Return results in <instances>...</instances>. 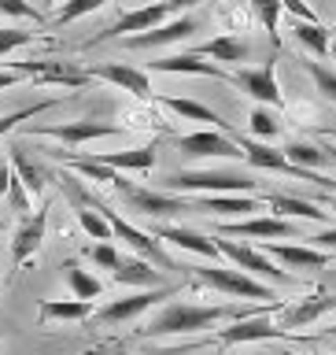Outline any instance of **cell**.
Here are the masks:
<instances>
[{
    "label": "cell",
    "instance_id": "31",
    "mask_svg": "<svg viewBox=\"0 0 336 355\" xmlns=\"http://www.w3.org/2000/svg\"><path fill=\"white\" fill-rule=\"evenodd\" d=\"M63 270H67V285H71V293L78 300H96L100 293H104V282H100L96 274L82 270L78 263H63Z\"/></svg>",
    "mask_w": 336,
    "mask_h": 355
},
{
    "label": "cell",
    "instance_id": "25",
    "mask_svg": "<svg viewBox=\"0 0 336 355\" xmlns=\"http://www.w3.org/2000/svg\"><path fill=\"white\" fill-rule=\"evenodd\" d=\"M266 204H270L277 215L285 218H310V222H329V211H321L318 204H310V200H299V196H285V193H266L263 196Z\"/></svg>",
    "mask_w": 336,
    "mask_h": 355
},
{
    "label": "cell",
    "instance_id": "26",
    "mask_svg": "<svg viewBox=\"0 0 336 355\" xmlns=\"http://www.w3.org/2000/svg\"><path fill=\"white\" fill-rule=\"evenodd\" d=\"M96 159L115 166V171H152L155 166V144H141V148H126V152H100Z\"/></svg>",
    "mask_w": 336,
    "mask_h": 355
},
{
    "label": "cell",
    "instance_id": "35",
    "mask_svg": "<svg viewBox=\"0 0 336 355\" xmlns=\"http://www.w3.org/2000/svg\"><path fill=\"white\" fill-rule=\"evenodd\" d=\"M55 104H63V96L37 100V104H30V107H19V111H11V115H0V137H4V133H11V130L19 126V122H26V119H33V115H41V111H48V107H55Z\"/></svg>",
    "mask_w": 336,
    "mask_h": 355
},
{
    "label": "cell",
    "instance_id": "5",
    "mask_svg": "<svg viewBox=\"0 0 336 355\" xmlns=\"http://www.w3.org/2000/svg\"><path fill=\"white\" fill-rule=\"evenodd\" d=\"M122 196H126V204L133 211H141V215H152V218H177V215H188V211H196L193 207V200H182V193H152V189H137V185H130L126 178L115 185Z\"/></svg>",
    "mask_w": 336,
    "mask_h": 355
},
{
    "label": "cell",
    "instance_id": "17",
    "mask_svg": "<svg viewBox=\"0 0 336 355\" xmlns=\"http://www.w3.org/2000/svg\"><path fill=\"white\" fill-rule=\"evenodd\" d=\"M15 71L30 74L33 82H41V85H67V89H78V85L89 82V71H74L71 63H48V60L15 63Z\"/></svg>",
    "mask_w": 336,
    "mask_h": 355
},
{
    "label": "cell",
    "instance_id": "2",
    "mask_svg": "<svg viewBox=\"0 0 336 355\" xmlns=\"http://www.w3.org/2000/svg\"><path fill=\"white\" fill-rule=\"evenodd\" d=\"M259 185L251 174H240V171H177V174H166L163 189L166 193H251Z\"/></svg>",
    "mask_w": 336,
    "mask_h": 355
},
{
    "label": "cell",
    "instance_id": "38",
    "mask_svg": "<svg viewBox=\"0 0 336 355\" xmlns=\"http://www.w3.org/2000/svg\"><path fill=\"white\" fill-rule=\"evenodd\" d=\"M303 71L310 74V82L318 85V93H326L329 100H336V71H329V67L318 63V60H307Z\"/></svg>",
    "mask_w": 336,
    "mask_h": 355
},
{
    "label": "cell",
    "instance_id": "8",
    "mask_svg": "<svg viewBox=\"0 0 336 355\" xmlns=\"http://www.w3.org/2000/svg\"><path fill=\"white\" fill-rule=\"evenodd\" d=\"M30 133H37V137H52V141H63L78 148V144L85 141H100V137H118V133H126L118 126V122H96V119H82V122H63V126H30Z\"/></svg>",
    "mask_w": 336,
    "mask_h": 355
},
{
    "label": "cell",
    "instance_id": "9",
    "mask_svg": "<svg viewBox=\"0 0 336 355\" xmlns=\"http://www.w3.org/2000/svg\"><path fill=\"white\" fill-rule=\"evenodd\" d=\"M218 248H222V259H229L233 266H240V270L259 274V277H266V282H274V285H285V282H288V274H285V270H277V266L270 263V255L259 252V248H251V244H240V241H218Z\"/></svg>",
    "mask_w": 336,
    "mask_h": 355
},
{
    "label": "cell",
    "instance_id": "12",
    "mask_svg": "<svg viewBox=\"0 0 336 355\" xmlns=\"http://www.w3.org/2000/svg\"><path fill=\"white\" fill-rule=\"evenodd\" d=\"M288 337L285 326H274L263 315H248V318H233L226 329L215 333L218 344H251V340H281Z\"/></svg>",
    "mask_w": 336,
    "mask_h": 355
},
{
    "label": "cell",
    "instance_id": "45",
    "mask_svg": "<svg viewBox=\"0 0 336 355\" xmlns=\"http://www.w3.org/2000/svg\"><path fill=\"white\" fill-rule=\"evenodd\" d=\"M22 82V71H0V89H11Z\"/></svg>",
    "mask_w": 336,
    "mask_h": 355
},
{
    "label": "cell",
    "instance_id": "40",
    "mask_svg": "<svg viewBox=\"0 0 336 355\" xmlns=\"http://www.w3.org/2000/svg\"><path fill=\"white\" fill-rule=\"evenodd\" d=\"M0 11L11 19H30V22H44V15L33 4H26V0H0Z\"/></svg>",
    "mask_w": 336,
    "mask_h": 355
},
{
    "label": "cell",
    "instance_id": "10",
    "mask_svg": "<svg viewBox=\"0 0 336 355\" xmlns=\"http://www.w3.org/2000/svg\"><path fill=\"white\" fill-rule=\"evenodd\" d=\"M218 237H255V241H281L296 237L292 222L285 215H259V218H240V222H222Z\"/></svg>",
    "mask_w": 336,
    "mask_h": 355
},
{
    "label": "cell",
    "instance_id": "42",
    "mask_svg": "<svg viewBox=\"0 0 336 355\" xmlns=\"http://www.w3.org/2000/svg\"><path fill=\"white\" fill-rule=\"evenodd\" d=\"M315 248H333L336 252V230H321V233H315V237H307Z\"/></svg>",
    "mask_w": 336,
    "mask_h": 355
},
{
    "label": "cell",
    "instance_id": "50",
    "mask_svg": "<svg viewBox=\"0 0 336 355\" xmlns=\"http://www.w3.org/2000/svg\"><path fill=\"white\" fill-rule=\"evenodd\" d=\"M329 333H333V337H336V326H329Z\"/></svg>",
    "mask_w": 336,
    "mask_h": 355
},
{
    "label": "cell",
    "instance_id": "36",
    "mask_svg": "<svg viewBox=\"0 0 336 355\" xmlns=\"http://www.w3.org/2000/svg\"><path fill=\"white\" fill-rule=\"evenodd\" d=\"M248 130H251V137H259V141L274 137V133H277V115H274V111H266L263 104H255L248 111Z\"/></svg>",
    "mask_w": 336,
    "mask_h": 355
},
{
    "label": "cell",
    "instance_id": "11",
    "mask_svg": "<svg viewBox=\"0 0 336 355\" xmlns=\"http://www.w3.org/2000/svg\"><path fill=\"white\" fill-rule=\"evenodd\" d=\"M48 204H44L41 211H33V215H26L19 222V230H15V237H11V263L22 266V263H30L33 255H37V248L44 244V230H48Z\"/></svg>",
    "mask_w": 336,
    "mask_h": 355
},
{
    "label": "cell",
    "instance_id": "18",
    "mask_svg": "<svg viewBox=\"0 0 336 355\" xmlns=\"http://www.w3.org/2000/svg\"><path fill=\"white\" fill-rule=\"evenodd\" d=\"M148 67H152V71H163V74H196V78H218V82H233L229 71H222L218 63H207L204 55H196V52L163 55V60H152Z\"/></svg>",
    "mask_w": 336,
    "mask_h": 355
},
{
    "label": "cell",
    "instance_id": "27",
    "mask_svg": "<svg viewBox=\"0 0 336 355\" xmlns=\"http://www.w3.org/2000/svg\"><path fill=\"white\" fill-rule=\"evenodd\" d=\"M159 104H163L166 111H174V115H182V119L211 122L215 130H226V122H222L218 111H211L207 104H200V100H188V96H159Z\"/></svg>",
    "mask_w": 336,
    "mask_h": 355
},
{
    "label": "cell",
    "instance_id": "16",
    "mask_svg": "<svg viewBox=\"0 0 336 355\" xmlns=\"http://www.w3.org/2000/svg\"><path fill=\"white\" fill-rule=\"evenodd\" d=\"M263 252L270 255V259H281L288 270H318V266H326L333 255L326 248H315V244H281V241H263Z\"/></svg>",
    "mask_w": 336,
    "mask_h": 355
},
{
    "label": "cell",
    "instance_id": "30",
    "mask_svg": "<svg viewBox=\"0 0 336 355\" xmlns=\"http://www.w3.org/2000/svg\"><path fill=\"white\" fill-rule=\"evenodd\" d=\"M281 152L288 155V163H296V166H307V171H318V166L333 163V159H329V148H326V144H310V141H288Z\"/></svg>",
    "mask_w": 336,
    "mask_h": 355
},
{
    "label": "cell",
    "instance_id": "48",
    "mask_svg": "<svg viewBox=\"0 0 336 355\" xmlns=\"http://www.w3.org/2000/svg\"><path fill=\"white\" fill-rule=\"evenodd\" d=\"M326 148H329V159L336 163V148H333V144H326Z\"/></svg>",
    "mask_w": 336,
    "mask_h": 355
},
{
    "label": "cell",
    "instance_id": "22",
    "mask_svg": "<svg viewBox=\"0 0 336 355\" xmlns=\"http://www.w3.org/2000/svg\"><path fill=\"white\" fill-rule=\"evenodd\" d=\"M196 211H211V215H248L259 211V200L248 193H204L193 200Z\"/></svg>",
    "mask_w": 336,
    "mask_h": 355
},
{
    "label": "cell",
    "instance_id": "3",
    "mask_svg": "<svg viewBox=\"0 0 336 355\" xmlns=\"http://www.w3.org/2000/svg\"><path fill=\"white\" fill-rule=\"evenodd\" d=\"M188 274L196 277L200 285L207 288H218V293H229V296H244V300H277L270 285H263L259 277H251L248 270H229V266H185Z\"/></svg>",
    "mask_w": 336,
    "mask_h": 355
},
{
    "label": "cell",
    "instance_id": "15",
    "mask_svg": "<svg viewBox=\"0 0 336 355\" xmlns=\"http://www.w3.org/2000/svg\"><path fill=\"white\" fill-rule=\"evenodd\" d=\"M233 85H240L255 104H281V85H277L274 60L263 67H251V71H237L233 74Z\"/></svg>",
    "mask_w": 336,
    "mask_h": 355
},
{
    "label": "cell",
    "instance_id": "41",
    "mask_svg": "<svg viewBox=\"0 0 336 355\" xmlns=\"http://www.w3.org/2000/svg\"><path fill=\"white\" fill-rule=\"evenodd\" d=\"M33 37H37L33 30H0V55L22 49V44H30Z\"/></svg>",
    "mask_w": 336,
    "mask_h": 355
},
{
    "label": "cell",
    "instance_id": "29",
    "mask_svg": "<svg viewBox=\"0 0 336 355\" xmlns=\"http://www.w3.org/2000/svg\"><path fill=\"white\" fill-rule=\"evenodd\" d=\"M63 163L71 166V171H78V174L93 178V182H107V185H118V182H122V174L115 171V166L100 163L96 155H74V152H63Z\"/></svg>",
    "mask_w": 336,
    "mask_h": 355
},
{
    "label": "cell",
    "instance_id": "51",
    "mask_svg": "<svg viewBox=\"0 0 336 355\" xmlns=\"http://www.w3.org/2000/svg\"><path fill=\"white\" fill-rule=\"evenodd\" d=\"M48 4H55V0H48Z\"/></svg>",
    "mask_w": 336,
    "mask_h": 355
},
{
    "label": "cell",
    "instance_id": "46",
    "mask_svg": "<svg viewBox=\"0 0 336 355\" xmlns=\"http://www.w3.org/2000/svg\"><path fill=\"white\" fill-rule=\"evenodd\" d=\"M321 200H326V204H329V207L336 211V193H329V196H321Z\"/></svg>",
    "mask_w": 336,
    "mask_h": 355
},
{
    "label": "cell",
    "instance_id": "1",
    "mask_svg": "<svg viewBox=\"0 0 336 355\" xmlns=\"http://www.w3.org/2000/svg\"><path fill=\"white\" fill-rule=\"evenodd\" d=\"M281 311L277 300H266L263 307H240V304H215V307H204V304H166L159 307L148 326L141 333L144 337H170V333H196V329H211L226 318H248V315H274Z\"/></svg>",
    "mask_w": 336,
    "mask_h": 355
},
{
    "label": "cell",
    "instance_id": "23",
    "mask_svg": "<svg viewBox=\"0 0 336 355\" xmlns=\"http://www.w3.org/2000/svg\"><path fill=\"white\" fill-rule=\"evenodd\" d=\"M96 311H93V300H41V307H37V318H41V326L44 322H85V318H93Z\"/></svg>",
    "mask_w": 336,
    "mask_h": 355
},
{
    "label": "cell",
    "instance_id": "33",
    "mask_svg": "<svg viewBox=\"0 0 336 355\" xmlns=\"http://www.w3.org/2000/svg\"><path fill=\"white\" fill-rule=\"evenodd\" d=\"M11 166H15L19 182L26 185L30 193H41V189H44V174L30 163V155H26V148H22V144H11Z\"/></svg>",
    "mask_w": 336,
    "mask_h": 355
},
{
    "label": "cell",
    "instance_id": "14",
    "mask_svg": "<svg viewBox=\"0 0 336 355\" xmlns=\"http://www.w3.org/2000/svg\"><path fill=\"white\" fill-rule=\"evenodd\" d=\"M170 19V8H166V0H159V4H144V8H133L126 11L118 22H111V26L100 33L96 41H107V37H133V33H144L152 26H159V22Z\"/></svg>",
    "mask_w": 336,
    "mask_h": 355
},
{
    "label": "cell",
    "instance_id": "7",
    "mask_svg": "<svg viewBox=\"0 0 336 355\" xmlns=\"http://www.w3.org/2000/svg\"><path fill=\"white\" fill-rule=\"evenodd\" d=\"M182 285H155V288H141V293L133 296H122V300H111L96 311V322H104V326H118V322H130L144 315V311H152L159 300H170Z\"/></svg>",
    "mask_w": 336,
    "mask_h": 355
},
{
    "label": "cell",
    "instance_id": "44",
    "mask_svg": "<svg viewBox=\"0 0 336 355\" xmlns=\"http://www.w3.org/2000/svg\"><path fill=\"white\" fill-rule=\"evenodd\" d=\"M144 355H204V348H159V352H144Z\"/></svg>",
    "mask_w": 336,
    "mask_h": 355
},
{
    "label": "cell",
    "instance_id": "49",
    "mask_svg": "<svg viewBox=\"0 0 336 355\" xmlns=\"http://www.w3.org/2000/svg\"><path fill=\"white\" fill-rule=\"evenodd\" d=\"M285 355H307V352H285Z\"/></svg>",
    "mask_w": 336,
    "mask_h": 355
},
{
    "label": "cell",
    "instance_id": "28",
    "mask_svg": "<svg viewBox=\"0 0 336 355\" xmlns=\"http://www.w3.org/2000/svg\"><path fill=\"white\" fill-rule=\"evenodd\" d=\"M336 307V296H310L303 300L299 307H285V329H299V326H307V322H315L321 318L326 311Z\"/></svg>",
    "mask_w": 336,
    "mask_h": 355
},
{
    "label": "cell",
    "instance_id": "47",
    "mask_svg": "<svg viewBox=\"0 0 336 355\" xmlns=\"http://www.w3.org/2000/svg\"><path fill=\"white\" fill-rule=\"evenodd\" d=\"M321 137H333L336 141V130H321Z\"/></svg>",
    "mask_w": 336,
    "mask_h": 355
},
{
    "label": "cell",
    "instance_id": "34",
    "mask_svg": "<svg viewBox=\"0 0 336 355\" xmlns=\"http://www.w3.org/2000/svg\"><path fill=\"white\" fill-rule=\"evenodd\" d=\"M248 4H251L255 15H259L263 30L270 33V41H274V44H281V33H277V19H281L285 4H281V0H248Z\"/></svg>",
    "mask_w": 336,
    "mask_h": 355
},
{
    "label": "cell",
    "instance_id": "4",
    "mask_svg": "<svg viewBox=\"0 0 336 355\" xmlns=\"http://www.w3.org/2000/svg\"><path fill=\"white\" fill-rule=\"evenodd\" d=\"M89 200H93V196H89ZM93 204H96V207H100V211H104V215H107L111 230H115V241H122V244H126V248H133L137 255H144V259H152L155 266H163V270H185V266H177V263L170 259V255L163 252V244L155 241L152 233H144V230H137V226H130V222L122 218L118 211L104 207V204H100V200H93Z\"/></svg>",
    "mask_w": 336,
    "mask_h": 355
},
{
    "label": "cell",
    "instance_id": "39",
    "mask_svg": "<svg viewBox=\"0 0 336 355\" xmlns=\"http://www.w3.org/2000/svg\"><path fill=\"white\" fill-rule=\"evenodd\" d=\"M85 255H89V259H93V263L100 266V270H115V266H118V259H122V255H118V248H115L111 241H100V244H93V248H89Z\"/></svg>",
    "mask_w": 336,
    "mask_h": 355
},
{
    "label": "cell",
    "instance_id": "32",
    "mask_svg": "<svg viewBox=\"0 0 336 355\" xmlns=\"http://www.w3.org/2000/svg\"><path fill=\"white\" fill-rule=\"evenodd\" d=\"M292 33H296V41L303 44V49H310L315 55H326L333 44H329V30L321 26V22H307V19H296L292 22Z\"/></svg>",
    "mask_w": 336,
    "mask_h": 355
},
{
    "label": "cell",
    "instance_id": "20",
    "mask_svg": "<svg viewBox=\"0 0 336 355\" xmlns=\"http://www.w3.org/2000/svg\"><path fill=\"white\" fill-rule=\"evenodd\" d=\"M111 277H115L118 285H141V288H155V285H163V274L155 270V263L152 259H144V255H122L118 266L111 270Z\"/></svg>",
    "mask_w": 336,
    "mask_h": 355
},
{
    "label": "cell",
    "instance_id": "19",
    "mask_svg": "<svg viewBox=\"0 0 336 355\" xmlns=\"http://www.w3.org/2000/svg\"><path fill=\"white\" fill-rule=\"evenodd\" d=\"M188 33H196V19L182 15V19L159 22V26H152L144 33H133V37H126V44H130V49H159V44H174V41L188 37Z\"/></svg>",
    "mask_w": 336,
    "mask_h": 355
},
{
    "label": "cell",
    "instance_id": "24",
    "mask_svg": "<svg viewBox=\"0 0 336 355\" xmlns=\"http://www.w3.org/2000/svg\"><path fill=\"white\" fill-rule=\"evenodd\" d=\"M193 52L204 55V60H215V63H240L248 55V41H240L237 33H218V37L196 44Z\"/></svg>",
    "mask_w": 336,
    "mask_h": 355
},
{
    "label": "cell",
    "instance_id": "13",
    "mask_svg": "<svg viewBox=\"0 0 336 355\" xmlns=\"http://www.w3.org/2000/svg\"><path fill=\"white\" fill-rule=\"evenodd\" d=\"M89 78H104V82L126 89V93H133L137 100H152V78L148 71H141V67H130V63H96L89 67Z\"/></svg>",
    "mask_w": 336,
    "mask_h": 355
},
{
    "label": "cell",
    "instance_id": "6",
    "mask_svg": "<svg viewBox=\"0 0 336 355\" xmlns=\"http://www.w3.org/2000/svg\"><path fill=\"white\" fill-rule=\"evenodd\" d=\"M177 148L193 159H244V148L240 141L226 130H196V133H185L177 137Z\"/></svg>",
    "mask_w": 336,
    "mask_h": 355
},
{
    "label": "cell",
    "instance_id": "43",
    "mask_svg": "<svg viewBox=\"0 0 336 355\" xmlns=\"http://www.w3.org/2000/svg\"><path fill=\"white\" fill-rule=\"evenodd\" d=\"M196 4H204V0H166V8H170V15H182V11L196 8Z\"/></svg>",
    "mask_w": 336,
    "mask_h": 355
},
{
    "label": "cell",
    "instance_id": "21",
    "mask_svg": "<svg viewBox=\"0 0 336 355\" xmlns=\"http://www.w3.org/2000/svg\"><path fill=\"white\" fill-rule=\"evenodd\" d=\"M155 237L170 241V244H177V248H185V252L204 255V259H222L218 241H211V237H204V233H196V230H185V226H155Z\"/></svg>",
    "mask_w": 336,
    "mask_h": 355
},
{
    "label": "cell",
    "instance_id": "37",
    "mask_svg": "<svg viewBox=\"0 0 336 355\" xmlns=\"http://www.w3.org/2000/svg\"><path fill=\"white\" fill-rule=\"evenodd\" d=\"M104 4H111V0H67V4L55 11V22H74V19H82V15H93V11H100Z\"/></svg>",
    "mask_w": 336,
    "mask_h": 355
}]
</instances>
